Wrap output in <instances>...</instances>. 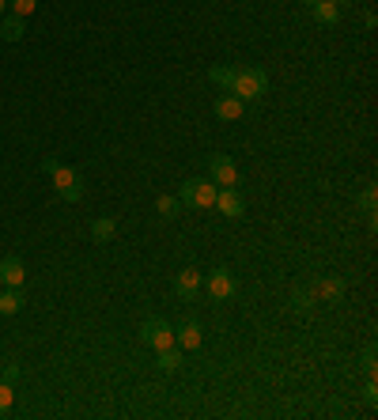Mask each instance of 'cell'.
<instances>
[{
  "instance_id": "1",
  "label": "cell",
  "mask_w": 378,
  "mask_h": 420,
  "mask_svg": "<svg viewBox=\"0 0 378 420\" xmlns=\"http://www.w3.org/2000/svg\"><path fill=\"white\" fill-rule=\"evenodd\" d=\"M265 91H269V76H265L261 69H239L235 84H231V95H239L242 103H250V98H261Z\"/></svg>"
},
{
  "instance_id": "2",
  "label": "cell",
  "mask_w": 378,
  "mask_h": 420,
  "mask_svg": "<svg viewBox=\"0 0 378 420\" xmlns=\"http://www.w3.org/2000/svg\"><path fill=\"white\" fill-rule=\"evenodd\" d=\"M178 201L189 205V208H212L216 205V182L212 178H189L182 182V193H178Z\"/></svg>"
},
{
  "instance_id": "3",
  "label": "cell",
  "mask_w": 378,
  "mask_h": 420,
  "mask_svg": "<svg viewBox=\"0 0 378 420\" xmlns=\"http://www.w3.org/2000/svg\"><path fill=\"white\" fill-rule=\"evenodd\" d=\"M140 337H144V345H151L155 352L171 348L174 345V326L166 322V318H148V322L140 326Z\"/></svg>"
},
{
  "instance_id": "4",
  "label": "cell",
  "mask_w": 378,
  "mask_h": 420,
  "mask_svg": "<svg viewBox=\"0 0 378 420\" xmlns=\"http://www.w3.org/2000/svg\"><path fill=\"white\" fill-rule=\"evenodd\" d=\"M50 178H53V190H57L64 201H80V197H84V182H80V174H76L72 167H64V163L50 174Z\"/></svg>"
},
{
  "instance_id": "5",
  "label": "cell",
  "mask_w": 378,
  "mask_h": 420,
  "mask_svg": "<svg viewBox=\"0 0 378 420\" xmlns=\"http://www.w3.org/2000/svg\"><path fill=\"white\" fill-rule=\"evenodd\" d=\"M205 288H208V295H212L216 303L231 300V295H235V273H231L227 265H219V269H212V273H208Z\"/></svg>"
},
{
  "instance_id": "6",
  "label": "cell",
  "mask_w": 378,
  "mask_h": 420,
  "mask_svg": "<svg viewBox=\"0 0 378 420\" xmlns=\"http://www.w3.org/2000/svg\"><path fill=\"white\" fill-rule=\"evenodd\" d=\"M208 178L216 186H239V167L231 156H212L208 159Z\"/></svg>"
},
{
  "instance_id": "7",
  "label": "cell",
  "mask_w": 378,
  "mask_h": 420,
  "mask_svg": "<svg viewBox=\"0 0 378 420\" xmlns=\"http://www.w3.org/2000/svg\"><path fill=\"white\" fill-rule=\"evenodd\" d=\"M201 288H205V273L201 269H182L174 276V292L182 295V300H197Z\"/></svg>"
},
{
  "instance_id": "8",
  "label": "cell",
  "mask_w": 378,
  "mask_h": 420,
  "mask_svg": "<svg viewBox=\"0 0 378 420\" xmlns=\"http://www.w3.org/2000/svg\"><path fill=\"white\" fill-rule=\"evenodd\" d=\"M212 208H219V212L231 216V220H239L242 212H246V201H242V193L235 190V186H224V190H216V205Z\"/></svg>"
},
{
  "instance_id": "9",
  "label": "cell",
  "mask_w": 378,
  "mask_h": 420,
  "mask_svg": "<svg viewBox=\"0 0 378 420\" xmlns=\"http://www.w3.org/2000/svg\"><path fill=\"white\" fill-rule=\"evenodd\" d=\"M201 341H205L201 322H193V318H185V322L174 329V345L178 348H201Z\"/></svg>"
},
{
  "instance_id": "10",
  "label": "cell",
  "mask_w": 378,
  "mask_h": 420,
  "mask_svg": "<svg viewBox=\"0 0 378 420\" xmlns=\"http://www.w3.org/2000/svg\"><path fill=\"white\" fill-rule=\"evenodd\" d=\"M0 280H4V288H23V280H27L23 261H19V258H4V261H0Z\"/></svg>"
},
{
  "instance_id": "11",
  "label": "cell",
  "mask_w": 378,
  "mask_h": 420,
  "mask_svg": "<svg viewBox=\"0 0 378 420\" xmlns=\"http://www.w3.org/2000/svg\"><path fill=\"white\" fill-rule=\"evenodd\" d=\"M242 110H246V103H242L239 95H231V91H227V95L216 103V118H219V121H239V118H242Z\"/></svg>"
},
{
  "instance_id": "12",
  "label": "cell",
  "mask_w": 378,
  "mask_h": 420,
  "mask_svg": "<svg viewBox=\"0 0 378 420\" xmlns=\"http://www.w3.org/2000/svg\"><path fill=\"white\" fill-rule=\"evenodd\" d=\"M314 295H318L321 303H340L344 300V280H340V276H326V280L318 284Z\"/></svg>"
},
{
  "instance_id": "13",
  "label": "cell",
  "mask_w": 378,
  "mask_h": 420,
  "mask_svg": "<svg viewBox=\"0 0 378 420\" xmlns=\"http://www.w3.org/2000/svg\"><path fill=\"white\" fill-rule=\"evenodd\" d=\"M310 8H314V19L321 27H337L340 23V8L333 4V0H318V4H310Z\"/></svg>"
},
{
  "instance_id": "14",
  "label": "cell",
  "mask_w": 378,
  "mask_h": 420,
  "mask_svg": "<svg viewBox=\"0 0 378 420\" xmlns=\"http://www.w3.org/2000/svg\"><path fill=\"white\" fill-rule=\"evenodd\" d=\"M235 76H239V69H235V64H212V69H208V80H212L216 87H224V91H231Z\"/></svg>"
},
{
  "instance_id": "15",
  "label": "cell",
  "mask_w": 378,
  "mask_h": 420,
  "mask_svg": "<svg viewBox=\"0 0 378 420\" xmlns=\"http://www.w3.org/2000/svg\"><path fill=\"white\" fill-rule=\"evenodd\" d=\"M23 311V288H4L0 292V314H19Z\"/></svg>"
},
{
  "instance_id": "16",
  "label": "cell",
  "mask_w": 378,
  "mask_h": 420,
  "mask_svg": "<svg viewBox=\"0 0 378 420\" xmlns=\"http://www.w3.org/2000/svg\"><path fill=\"white\" fill-rule=\"evenodd\" d=\"M23 16H8L4 19V23H0V38H4V42H19V38H23Z\"/></svg>"
},
{
  "instance_id": "17",
  "label": "cell",
  "mask_w": 378,
  "mask_h": 420,
  "mask_svg": "<svg viewBox=\"0 0 378 420\" xmlns=\"http://www.w3.org/2000/svg\"><path fill=\"white\" fill-rule=\"evenodd\" d=\"M182 368V348H159V371L163 375H171V371H178Z\"/></svg>"
},
{
  "instance_id": "18",
  "label": "cell",
  "mask_w": 378,
  "mask_h": 420,
  "mask_svg": "<svg viewBox=\"0 0 378 420\" xmlns=\"http://www.w3.org/2000/svg\"><path fill=\"white\" fill-rule=\"evenodd\" d=\"M91 235H95V242H106V239H114V235H118V220H110V216L95 220V224H91Z\"/></svg>"
},
{
  "instance_id": "19",
  "label": "cell",
  "mask_w": 378,
  "mask_h": 420,
  "mask_svg": "<svg viewBox=\"0 0 378 420\" xmlns=\"http://www.w3.org/2000/svg\"><path fill=\"white\" fill-rule=\"evenodd\" d=\"M314 300H318V295L310 292V288H295V292H292V307H295L299 314H310V311H314Z\"/></svg>"
},
{
  "instance_id": "20",
  "label": "cell",
  "mask_w": 378,
  "mask_h": 420,
  "mask_svg": "<svg viewBox=\"0 0 378 420\" xmlns=\"http://www.w3.org/2000/svg\"><path fill=\"white\" fill-rule=\"evenodd\" d=\"M178 208H182V201H178V197H171V193H163V197H155V212L159 216H178Z\"/></svg>"
},
{
  "instance_id": "21",
  "label": "cell",
  "mask_w": 378,
  "mask_h": 420,
  "mask_svg": "<svg viewBox=\"0 0 378 420\" xmlns=\"http://www.w3.org/2000/svg\"><path fill=\"white\" fill-rule=\"evenodd\" d=\"M12 402H16V386L12 382H4L0 379V416L8 413V409H12Z\"/></svg>"
},
{
  "instance_id": "22",
  "label": "cell",
  "mask_w": 378,
  "mask_h": 420,
  "mask_svg": "<svg viewBox=\"0 0 378 420\" xmlns=\"http://www.w3.org/2000/svg\"><path fill=\"white\" fill-rule=\"evenodd\" d=\"M8 4H12V16H23L27 19L38 8V0H8Z\"/></svg>"
},
{
  "instance_id": "23",
  "label": "cell",
  "mask_w": 378,
  "mask_h": 420,
  "mask_svg": "<svg viewBox=\"0 0 378 420\" xmlns=\"http://www.w3.org/2000/svg\"><path fill=\"white\" fill-rule=\"evenodd\" d=\"M374 205H378V193H374V186H367V190L360 193V208L363 212H374Z\"/></svg>"
},
{
  "instance_id": "24",
  "label": "cell",
  "mask_w": 378,
  "mask_h": 420,
  "mask_svg": "<svg viewBox=\"0 0 378 420\" xmlns=\"http://www.w3.org/2000/svg\"><path fill=\"white\" fill-rule=\"evenodd\" d=\"M0 379H4V382H19V363H4V368H0Z\"/></svg>"
},
{
  "instance_id": "25",
  "label": "cell",
  "mask_w": 378,
  "mask_h": 420,
  "mask_svg": "<svg viewBox=\"0 0 378 420\" xmlns=\"http://www.w3.org/2000/svg\"><path fill=\"white\" fill-rule=\"evenodd\" d=\"M363 397H367V405H374V402H378V382H374V379L363 386Z\"/></svg>"
},
{
  "instance_id": "26",
  "label": "cell",
  "mask_w": 378,
  "mask_h": 420,
  "mask_svg": "<svg viewBox=\"0 0 378 420\" xmlns=\"http://www.w3.org/2000/svg\"><path fill=\"white\" fill-rule=\"evenodd\" d=\"M57 167H61V159H57V156H46V159H42V171H46V174H53Z\"/></svg>"
},
{
  "instance_id": "27",
  "label": "cell",
  "mask_w": 378,
  "mask_h": 420,
  "mask_svg": "<svg viewBox=\"0 0 378 420\" xmlns=\"http://www.w3.org/2000/svg\"><path fill=\"white\" fill-rule=\"evenodd\" d=\"M363 368L374 375V348H367V352H363Z\"/></svg>"
},
{
  "instance_id": "28",
  "label": "cell",
  "mask_w": 378,
  "mask_h": 420,
  "mask_svg": "<svg viewBox=\"0 0 378 420\" xmlns=\"http://www.w3.org/2000/svg\"><path fill=\"white\" fill-rule=\"evenodd\" d=\"M333 4H337V8H344V4H352V0H333Z\"/></svg>"
},
{
  "instance_id": "29",
  "label": "cell",
  "mask_w": 378,
  "mask_h": 420,
  "mask_svg": "<svg viewBox=\"0 0 378 420\" xmlns=\"http://www.w3.org/2000/svg\"><path fill=\"white\" fill-rule=\"evenodd\" d=\"M4 8H8V0H0V16H4Z\"/></svg>"
},
{
  "instance_id": "30",
  "label": "cell",
  "mask_w": 378,
  "mask_h": 420,
  "mask_svg": "<svg viewBox=\"0 0 378 420\" xmlns=\"http://www.w3.org/2000/svg\"><path fill=\"white\" fill-rule=\"evenodd\" d=\"M299 4H318V0H299Z\"/></svg>"
},
{
  "instance_id": "31",
  "label": "cell",
  "mask_w": 378,
  "mask_h": 420,
  "mask_svg": "<svg viewBox=\"0 0 378 420\" xmlns=\"http://www.w3.org/2000/svg\"><path fill=\"white\" fill-rule=\"evenodd\" d=\"M0 368H4V363H0Z\"/></svg>"
}]
</instances>
